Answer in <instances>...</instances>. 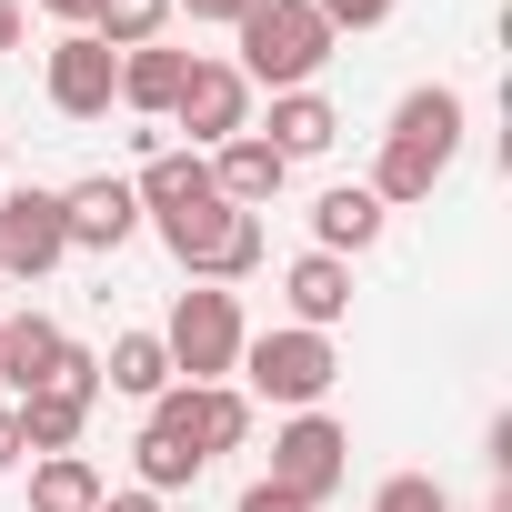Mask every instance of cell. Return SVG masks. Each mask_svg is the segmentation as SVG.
<instances>
[{
	"instance_id": "6da1fadb",
	"label": "cell",
	"mask_w": 512,
	"mask_h": 512,
	"mask_svg": "<svg viewBox=\"0 0 512 512\" xmlns=\"http://www.w3.org/2000/svg\"><path fill=\"white\" fill-rule=\"evenodd\" d=\"M462 121H472V111H462V91H442V81L402 91L362 191H372L382 211H402V201H432V181H442V171H452V151H462Z\"/></svg>"
},
{
	"instance_id": "7a4b0ae2",
	"label": "cell",
	"mask_w": 512,
	"mask_h": 512,
	"mask_svg": "<svg viewBox=\"0 0 512 512\" xmlns=\"http://www.w3.org/2000/svg\"><path fill=\"white\" fill-rule=\"evenodd\" d=\"M231 41H241L231 71H241L251 91H312V71L332 61V31H322L312 0H241Z\"/></svg>"
},
{
	"instance_id": "3957f363",
	"label": "cell",
	"mask_w": 512,
	"mask_h": 512,
	"mask_svg": "<svg viewBox=\"0 0 512 512\" xmlns=\"http://www.w3.org/2000/svg\"><path fill=\"white\" fill-rule=\"evenodd\" d=\"M231 372H241L251 392H262L272 412H322V392L342 382V352H332V332H302V322H282V332H251Z\"/></svg>"
},
{
	"instance_id": "277c9868",
	"label": "cell",
	"mask_w": 512,
	"mask_h": 512,
	"mask_svg": "<svg viewBox=\"0 0 512 512\" xmlns=\"http://www.w3.org/2000/svg\"><path fill=\"white\" fill-rule=\"evenodd\" d=\"M241 342H251V322H241V292H221V282H191L181 302H171V322H161V352H171V382H231V362H241Z\"/></svg>"
},
{
	"instance_id": "5b68a950",
	"label": "cell",
	"mask_w": 512,
	"mask_h": 512,
	"mask_svg": "<svg viewBox=\"0 0 512 512\" xmlns=\"http://www.w3.org/2000/svg\"><path fill=\"white\" fill-rule=\"evenodd\" d=\"M131 462H141V492H181V482L211 472V412H201V382H171V392L141 412Z\"/></svg>"
},
{
	"instance_id": "8992f818",
	"label": "cell",
	"mask_w": 512,
	"mask_h": 512,
	"mask_svg": "<svg viewBox=\"0 0 512 512\" xmlns=\"http://www.w3.org/2000/svg\"><path fill=\"white\" fill-rule=\"evenodd\" d=\"M342 472H352V432H342L332 412H292V422L272 432V472H262V482H282L292 502L322 512V502L342 492Z\"/></svg>"
},
{
	"instance_id": "52a82bcc",
	"label": "cell",
	"mask_w": 512,
	"mask_h": 512,
	"mask_svg": "<svg viewBox=\"0 0 512 512\" xmlns=\"http://www.w3.org/2000/svg\"><path fill=\"white\" fill-rule=\"evenodd\" d=\"M61 262H71V231H61V191H41V181L0 191V272L41 282V272H61Z\"/></svg>"
},
{
	"instance_id": "ba28073f",
	"label": "cell",
	"mask_w": 512,
	"mask_h": 512,
	"mask_svg": "<svg viewBox=\"0 0 512 512\" xmlns=\"http://www.w3.org/2000/svg\"><path fill=\"white\" fill-rule=\"evenodd\" d=\"M41 91H51L61 121H101V111L121 101V51H101L91 31H61L51 61H41Z\"/></svg>"
},
{
	"instance_id": "9c48e42d",
	"label": "cell",
	"mask_w": 512,
	"mask_h": 512,
	"mask_svg": "<svg viewBox=\"0 0 512 512\" xmlns=\"http://www.w3.org/2000/svg\"><path fill=\"white\" fill-rule=\"evenodd\" d=\"M171 121L191 131V151H221V141H241V131H251V81H241L231 61H191V71H181Z\"/></svg>"
},
{
	"instance_id": "30bf717a",
	"label": "cell",
	"mask_w": 512,
	"mask_h": 512,
	"mask_svg": "<svg viewBox=\"0 0 512 512\" xmlns=\"http://www.w3.org/2000/svg\"><path fill=\"white\" fill-rule=\"evenodd\" d=\"M21 412V452L41 462V452H81V432H91V412H101V362L91 372H71V382H51V392H31V402H11Z\"/></svg>"
},
{
	"instance_id": "8fae6325",
	"label": "cell",
	"mask_w": 512,
	"mask_h": 512,
	"mask_svg": "<svg viewBox=\"0 0 512 512\" xmlns=\"http://www.w3.org/2000/svg\"><path fill=\"white\" fill-rule=\"evenodd\" d=\"M61 231H71V251H121V241L141 231V201H131V181H121V171H91V181H71V191H61Z\"/></svg>"
},
{
	"instance_id": "7c38bea8",
	"label": "cell",
	"mask_w": 512,
	"mask_h": 512,
	"mask_svg": "<svg viewBox=\"0 0 512 512\" xmlns=\"http://www.w3.org/2000/svg\"><path fill=\"white\" fill-rule=\"evenodd\" d=\"M201 161H211V191H221L231 211H272L282 181H292V161H282L262 131H241V141H221V151H201Z\"/></svg>"
},
{
	"instance_id": "4fadbf2b",
	"label": "cell",
	"mask_w": 512,
	"mask_h": 512,
	"mask_svg": "<svg viewBox=\"0 0 512 512\" xmlns=\"http://www.w3.org/2000/svg\"><path fill=\"white\" fill-rule=\"evenodd\" d=\"M61 352H71V332L51 312H11V322H0V382H11V402L51 392L61 382Z\"/></svg>"
},
{
	"instance_id": "5bb4252c",
	"label": "cell",
	"mask_w": 512,
	"mask_h": 512,
	"mask_svg": "<svg viewBox=\"0 0 512 512\" xmlns=\"http://www.w3.org/2000/svg\"><path fill=\"white\" fill-rule=\"evenodd\" d=\"M392 231V211L362 191V181H332L322 201H312V251H332V262H352V251H372Z\"/></svg>"
},
{
	"instance_id": "9a60e30c",
	"label": "cell",
	"mask_w": 512,
	"mask_h": 512,
	"mask_svg": "<svg viewBox=\"0 0 512 512\" xmlns=\"http://www.w3.org/2000/svg\"><path fill=\"white\" fill-rule=\"evenodd\" d=\"M282 302H292V322H302V332L352 322V262H332V251H302V262L282 272Z\"/></svg>"
},
{
	"instance_id": "2e32d148",
	"label": "cell",
	"mask_w": 512,
	"mask_h": 512,
	"mask_svg": "<svg viewBox=\"0 0 512 512\" xmlns=\"http://www.w3.org/2000/svg\"><path fill=\"white\" fill-rule=\"evenodd\" d=\"M262 141H272L282 161H322V151L342 141V111H332L322 91H272V121H262Z\"/></svg>"
},
{
	"instance_id": "e0dca14e",
	"label": "cell",
	"mask_w": 512,
	"mask_h": 512,
	"mask_svg": "<svg viewBox=\"0 0 512 512\" xmlns=\"http://www.w3.org/2000/svg\"><path fill=\"white\" fill-rule=\"evenodd\" d=\"M181 71H191V51H171V41H151V51H121V111H141V121H171V101H181Z\"/></svg>"
},
{
	"instance_id": "ac0fdd59",
	"label": "cell",
	"mask_w": 512,
	"mask_h": 512,
	"mask_svg": "<svg viewBox=\"0 0 512 512\" xmlns=\"http://www.w3.org/2000/svg\"><path fill=\"white\" fill-rule=\"evenodd\" d=\"M101 392H121V402H161V392H171V352H161V332H121V342L101 352Z\"/></svg>"
},
{
	"instance_id": "d6986e66",
	"label": "cell",
	"mask_w": 512,
	"mask_h": 512,
	"mask_svg": "<svg viewBox=\"0 0 512 512\" xmlns=\"http://www.w3.org/2000/svg\"><path fill=\"white\" fill-rule=\"evenodd\" d=\"M31 512H101V462L91 452H41L31 462Z\"/></svg>"
},
{
	"instance_id": "ffe728a7",
	"label": "cell",
	"mask_w": 512,
	"mask_h": 512,
	"mask_svg": "<svg viewBox=\"0 0 512 512\" xmlns=\"http://www.w3.org/2000/svg\"><path fill=\"white\" fill-rule=\"evenodd\" d=\"M161 31H171V0H101V11H91L101 51H151Z\"/></svg>"
},
{
	"instance_id": "44dd1931",
	"label": "cell",
	"mask_w": 512,
	"mask_h": 512,
	"mask_svg": "<svg viewBox=\"0 0 512 512\" xmlns=\"http://www.w3.org/2000/svg\"><path fill=\"white\" fill-rule=\"evenodd\" d=\"M201 412H211V462L251 442V392H231V382H211V392H201Z\"/></svg>"
},
{
	"instance_id": "7402d4cb",
	"label": "cell",
	"mask_w": 512,
	"mask_h": 512,
	"mask_svg": "<svg viewBox=\"0 0 512 512\" xmlns=\"http://www.w3.org/2000/svg\"><path fill=\"white\" fill-rule=\"evenodd\" d=\"M372 512H452V492H442L432 472H392V482L372 492Z\"/></svg>"
},
{
	"instance_id": "603a6c76",
	"label": "cell",
	"mask_w": 512,
	"mask_h": 512,
	"mask_svg": "<svg viewBox=\"0 0 512 512\" xmlns=\"http://www.w3.org/2000/svg\"><path fill=\"white\" fill-rule=\"evenodd\" d=\"M312 11H322V31L342 41V31H382V21L402 11V0H312Z\"/></svg>"
},
{
	"instance_id": "cb8c5ba5",
	"label": "cell",
	"mask_w": 512,
	"mask_h": 512,
	"mask_svg": "<svg viewBox=\"0 0 512 512\" xmlns=\"http://www.w3.org/2000/svg\"><path fill=\"white\" fill-rule=\"evenodd\" d=\"M171 21H211V31H231V21H241V0H171Z\"/></svg>"
},
{
	"instance_id": "d4e9b609",
	"label": "cell",
	"mask_w": 512,
	"mask_h": 512,
	"mask_svg": "<svg viewBox=\"0 0 512 512\" xmlns=\"http://www.w3.org/2000/svg\"><path fill=\"white\" fill-rule=\"evenodd\" d=\"M241 512H312V502H292L282 482H251V492H241Z\"/></svg>"
},
{
	"instance_id": "484cf974",
	"label": "cell",
	"mask_w": 512,
	"mask_h": 512,
	"mask_svg": "<svg viewBox=\"0 0 512 512\" xmlns=\"http://www.w3.org/2000/svg\"><path fill=\"white\" fill-rule=\"evenodd\" d=\"M21 31H31V11H21V0H0V61L21 51Z\"/></svg>"
},
{
	"instance_id": "4316f807",
	"label": "cell",
	"mask_w": 512,
	"mask_h": 512,
	"mask_svg": "<svg viewBox=\"0 0 512 512\" xmlns=\"http://www.w3.org/2000/svg\"><path fill=\"white\" fill-rule=\"evenodd\" d=\"M101 512H161V492H141V482H131V492H101Z\"/></svg>"
},
{
	"instance_id": "83f0119b",
	"label": "cell",
	"mask_w": 512,
	"mask_h": 512,
	"mask_svg": "<svg viewBox=\"0 0 512 512\" xmlns=\"http://www.w3.org/2000/svg\"><path fill=\"white\" fill-rule=\"evenodd\" d=\"M11 462H21V412L0 402V472H11Z\"/></svg>"
},
{
	"instance_id": "f1b7e54d",
	"label": "cell",
	"mask_w": 512,
	"mask_h": 512,
	"mask_svg": "<svg viewBox=\"0 0 512 512\" xmlns=\"http://www.w3.org/2000/svg\"><path fill=\"white\" fill-rule=\"evenodd\" d=\"M41 11H51V21H71V31H91V11H101V0H41Z\"/></svg>"
},
{
	"instance_id": "f546056e",
	"label": "cell",
	"mask_w": 512,
	"mask_h": 512,
	"mask_svg": "<svg viewBox=\"0 0 512 512\" xmlns=\"http://www.w3.org/2000/svg\"><path fill=\"white\" fill-rule=\"evenodd\" d=\"M0 171H11V131H0Z\"/></svg>"
},
{
	"instance_id": "4dcf8cb0",
	"label": "cell",
	"mask_w": 512,
	"mask_h": 512,
	"mask_svg": "<svg viewBox=\"0 0 512 512\" xmlns=\"http://www.w3.org/2000/svg\"><path fill=\"white\" fill-rule=\"evenodd\" d=\"M482 512H512V492H502V502H482Z\"/></svg>"
}]
</instances>
